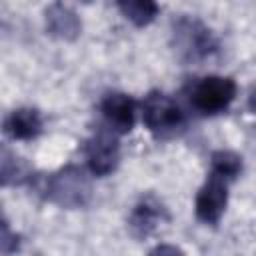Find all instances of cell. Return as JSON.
<instances>
[{
  "instance_id": "6da1fadb",
  "label": "cell",
  "mask_w": 256,
  "mask_h": 256,
  "mask_svg": "<svg viewBox=\"0 0 256 256\" xmlns=\"http://www.w3.org/2000/svg\"><path fill=\"white\" fill-rule=\"evenodd\" d=\"M172 46L180 60L202 62L218 50V40L200 20L180 16L172 22Z\"/></svg>"
},
{
  "instance_id": "3957f363",
  "label": "cell",
  "mask_w": 256,
  "mask_h": 256,
  "mask_svg": "<svg viewBox=\"0 0 256 256\" xmlns=\"http://www.w3.org/2000/svg\"><path fill=\"white\" fill-rule=\"evenodd\" d=\"M142 122L156 138H170L184 130L186 116L182 108L164 92L152 90L144 96L142 104Z\"/></svg>"
},
{
  "instance_id": "8fae6325",
  "label": "cell",
  "mask_w": 256,
  "mask_h": 256,
  "mask_svg": "<svg viewBox=\"0 0 256 256\" xmlns=\"http://www.w3.org/2000/svg\"><path fill=\"white\" fill-rule=\"evenodd\" d=\"M118 8L122 16L138 28L152 24L160 10L156 0H118Z\"/></svg>"
},
{
  "instance_id": "5bb4252c",
  "label": "cell",
  "mask_w": 256,
  "mask_h": 256,
  "mask_svg": "<svg viewBox=\"0 0 256 256\" xmlns=\"http://www.w3.org/2000/svg\"><path fill=\"white\" fill-rule=\"evenodd\" d=\"M0 250L2 254H10L14 250H18V236L10 230L8 222L2 220V234H0Z\"/></svg>"
},
{
  "instance_id": "7a4b0ae2",
  "label": "cell",
  "mask_w": 256,
  "mask_h": 256,
  "mask_svg": "<svg viewBox=\"0 0 256 256\" xmlns=\"http://www.w3.org/2000/svg\"><path fill=\"white\" fill-rule=\"evenodd\" d=\"M46 198L60 208H84L92 198V182L80 166H64L48 176L44 186Z\"/></svg>"
},
{
  "instance_id": "30bf717a",
  "label": "cell",
  "mask_w": 256,
  "mask_h": 256,
  "mask_svg": "<svg viewBox=\"0 0 256 256\" xmlns=\"http://www.w3.org/2000/svg\"><path fill=\"white\" fill-rule=\"evenodd\" d=\"M42 132V116L36 108L12 110L4 120V134L12 140H32Z\"/></svg>"
},
{
  "instance_id": "7c38bea8",
  "label": "cell",
  "mask_w": 256,
  "mask_h": 256,
  "mask_svg": "<svg viewBox=\"0 0 256 256\" xmlns=\"http://www.w3.org/2000/svg\"><path fill=\"white\" fill-rule=\"evenodd\" d=\"M0 180H2V186H12V184H24L26 180H30L32 176V170L30 166L18 158L16 154H12L6 146L2 148V158H0Z\"/></svg>"
},
{
  "instance_id": "9c48e42d",
  "label": "cell",
  "mask_w": 256,
  "mask_h": 256,
  "mask_svg": "<svg viewBox=\"0 0 256 256\" xmlns=\"http://www.w3.org/2000/svg\"><path fill=\"white\" fill-rule=\"evenodd\" d=\"M46 32L58 40H76L82 32V22L72 8L62 2H54L46 8Z\"/></svg>"
},
{
  "instance_id": "9a60e30c",
  "label": "cell",
  "mask_w": 256,
  "mask_h": 256,
  "mask_svg": "<svg viewBox=\"0 0 256 256\" xmlns=\"http://www.w3.org/2000/svg\"><path fill=\"white\" fill-rule=\"evenodd\" d=\"M150 254H182V250L180 248H176V246H156Z\"/></svg>"
},
{
  "instance_id": "4fadbf2b",
  "label": "cell",
  "mask_w": 256,
  "mask_h": 256,
  "mask_svg": "<svg viewBox=\"0 0 256 256\" xmlns=\"http://www.w3.org/2000/svg\"><path fill=\"white\" fill-rule=\"evenodd\" d=\"M210 170L226 176L228 180H236L242 172V158L232 150H216L210 156Z\"/></svg>"
},
{
  "instance_id": "ba28073f",
  "label": "cell",
  "mask_w": 256,
  "mask_h": 256,
  "mask_svg": "<svg viewBox=\"0 0 256 256\" xmlns=\"http://www.w3.org/2000/svg\"><path fill=\"white\" fill-rule=\"evenodd\" d=\"M100 112L104 124H108L118 134H128L136 120V102L124 92H110L100 102Z\"/></svg>"
},
{
  "instance_id": "277c9868",
  "label": "cell",
  "mask_w": 256,
  "mask_h": 256,
  "mask_svg": "<svg viewBox=\"0 0 256 256\" xmlns=\"http://www.w3.org/2000/svg\"><path fill=\"white\" fill-rule=\"evenodd\" d=\"M236 82L228 76H204L190 90L194 110L204 116L224 112L236 98Z\"/></svg>"
},
{
  "instance_id": "8992f818",
  "label": "cell",
  "mask_w": 256,
  "mask_h": 256,
  "mask_svg": "<svg viewBox=\"0 0 256 256\" xmlns=\"http://www.w3.org/2000/svg\"><path fill=\"white\" fill-rule=\"evenodd\" d=\"M232 180H228L226 176L212 172L208 174L206 182L202 184V188L196 194V204H194V212L196 218L202 224L208 226H216L226 210L228 204V184Z\"/></svg>"
},
{
  "instance_id": "5b68a950",
  "label": "cell",
  "mask_w": 256,
  "mask_h": 256,
  "mask_svg": "<svg viewBox=\"0 0 256 256\" xmlns=\"http://www.w3.org/2000/svg\"><path fill=\"white\" fill-rule=\"evenodd\" d=\"M118 132L112 130L108 124L100 126L86 142V160L88 168L94 176H108L116 170L120 162V144Z\"/></svg>"
},
{
  "instance_id": "2e32d148",
  "label": "cell",
  "mask_w": 256,
  "mask_h": 256,
  "mask_svg": "<svg viewBox=\"0 0 256 256\" xmlns=\"http://www.w3.org/2000/svg\"><path fill=\"white\" fill-rule=\"evenodd\" d=\"M248 108H250L252 114H256V86L252 88V92H250V96H248Z\"/></svg>"
},
{
  "instance_id": "52a82bcc",
  "label": "cell",
  "mask_w": 256,
  "mask_h": 256,
  "mask_svg": "<svg viewBox=\"0 0 256 256\" xmlns=\"http://www.w3.org/2000/svg\"><path fill=\"white\" fill-rule=\"evenodd\" d=\"M166 220H168V212L164 204L156 196L148 194V196H142L138 204L132 208L130 218H128V228L134 238L144 240L150 234H154L156 228Z\"/></svg>"
}]
</instances>
